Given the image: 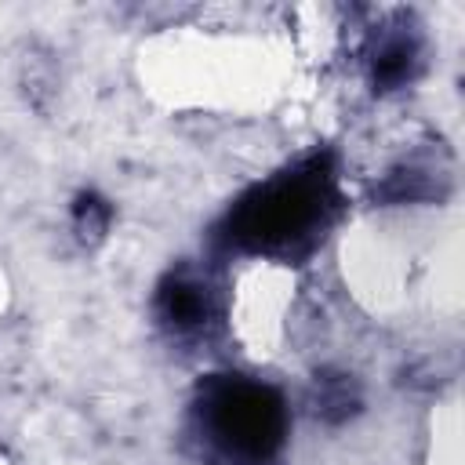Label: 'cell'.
<instances>
[{
    "mask_svg": "<svg viewBox=\"0 0 465 465\" xmlns=\"http://www.w3.org/2000/svg\"><path fill=\"white\" fill-rule=\"evenodd\" d=\"M320 414L323 418H331V421H341V418H349L352 411H356V403H360V396H356V389H352V381L349 378H323L320 381Z\"/></svg>",
    "mask_w": 465,
    "mask_h": 465,
    "instance_id": "obj_4",
    "label": "cell"
},
{
    "mask_svg": "<svg viewBox=\"0 0 465 465\" xmlns=\"http://www.w3.org/2000/svg\"><path fill=\"white\" fill-rule=\"evenodd\" d=\"M414 44L407 40V36H392V40H385L381 44V51H378V58H374V76L381 80V84H400V80H407L411 76V65H414Z\"/></svg>",
    "mask_w": 465,
    "mask_h": 465,
    "instance_id": "obj_3",
    "label": "cell"
},
{
    "mask_svg": "<svg viewBox=\"0 0 465 465\" xmlns=\"http://www.w3.org/2000/svg\"><path fill=\"white\" fill-rule=\"evenodd\" d=\"M207 414L214 425V440H225L229 450L236 443V454L262 458L280 436V403L265 389L225 381L207 400Z\"/></svg>",
    "mask_w": 465,
    "mask_h": 465,
    "instance_id": "obj_1",
    "label": "cell"
},
{
    "mask_svg": "<svg viewBox=\"0 0 465 465\" xmlns=\"http://www.w3.org/2000/svg\"><path fill=\"white\" fill-rule=\"evenodd\" d=\"M160 312L174 327H196L207 316V291L189 280H174L160 291Z\"/></svg>",
    "mask_w": 465,
    "mask_h": 465,
    "instance_id": "obj_2",
    "label": "cell"
},
{
    "mask_svg": "<svg viewBox=\"0 0 465 465\" xmlns=\"http://www.w3.org/2000/svg\"><path fill=\"white\" fill-rule=\"evenodd\" d=\"M105 222H109V207L98 196H80V203H76V229H80V236H91V240L102 236Z\"/></svg>",
    "mask_w": 465,
    "mask_h": 465,
    "instance_id": "obj_5",
    "label": "cell"
}]
</instances>
